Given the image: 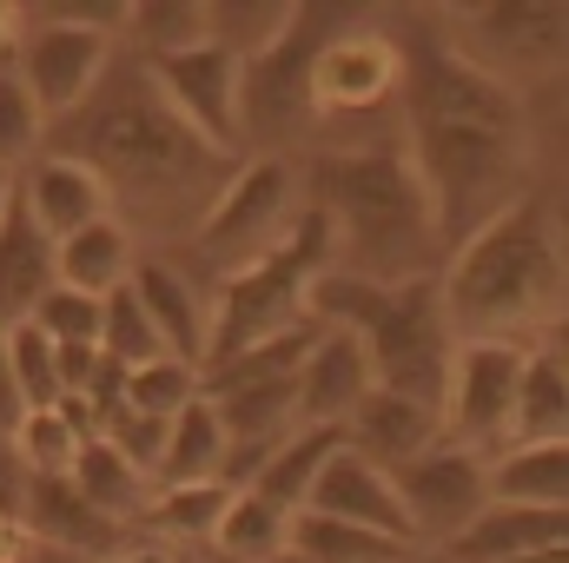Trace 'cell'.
Listing matches in <instances>:
<instances>
[{
    "instance_id": "cell-1",
    "label": "cell",
    "mask_w": 569,
    "mask_h": 563,
    "mask_svg": "<svg viewBox=\"0 0 569 563\" xmlns=\"http://www.w3.org/2000/svg\"><path fill=\"white\" fill-rule=\"evenodd\" d=\"M391 33L405 53L398 146L425 179L437 246L450 253L537 186V120L530 100L490 80L483 67H470L437 20L418 13Z\"/></svg>"
},
{
    "instance_id": "cell-2",
    "label": "cell",
    "mask_w": 569,
    "mask_h": 563,
    "mask_svg": "<svg viewBox=\"0 0 569 563\" xmlns=\"http://www.w3.org/2000/svg\"><path fill=\"white\" fill-rule=\"evenodd\" d=\"M47 152L80 159L107 186V206L127 233H140V226L192 233L206 219V206L226 192V179L239 172L232 152H212L179 127V113L159 100L152 73L127 47H113L100 87L67 120L47 127Z\"/></svg>"
},
{
    "instance_id": "cell-3",
    "label": "cell",
    "mask_w": 569,
    "mask_h": 563,
    "mask_svg": "<svg viewBox=\"0 0 569 563\" xmlns=\"http://www.w3.org/2000/svg\"><path fill=\"white\" fill-rule=\"evenodd\" d=\"M563 298L569 273L557 186H530L437 266V305L457 345H517V352H530L537 338L550 345L563 325Z\"/></svg>"
},
{
    "instance_id": "cell-4",
    "label": "cell",
    "mask_w": 569,
    "mask_h": 563,
    "mask_svg": "<svg viewBox=\"0 0 569 563\" xmlns=\"http://www.w3.org/2000/svg\"><path fill=\"white\" fill-rule=\"evenodd\" d=\"M298 199L331 219L338 273L371 285L437 279L443 246L430 219L425 179L398 140H351L318 146L298 166Z\"/></svg>"
},
{
    "instance_id": "cell-5",
    "label": "cell",
    "mask_w": 569,
    "mask_h": 563,
    "mask_svg": "<svg viewBox=\"0 0 569 563\" xmlns=\"http://www.w3.org/2000/svg\"><path fill=\"white\" fill-rule=\"evenodd\" d=\"M305 312L331 332H345L365 352V372L378 392H398L411 405H443V372H450V325L437 305V279H405V285H371L325 273L311 285Z\"/></svg>"
},
{
    "instance_id": "cell-6",
    "label": "cell",
    "mask_w": 569,
    "mask_h": 563,
    "mask_svg": "<svg viewBox=\"0 0 569 563\" xmlns=\"http://www.w3.org/2000/svg\"><path fill=\"white\" fill-rule=\"evenodd\" d=\"M325 273H338L331 219L298 199V219H291L279 253H266L259 266H246V273L212 285V298H206V365L199 372H212V365L266 345V338H279L298 318H311L305 298H311V285Z\"/></svg>"
},
{
    "instance_id": "cell-7",
    "label": "cell",
    "mask_w": 569,
    "mask_h": 563,
    "mask_svg": "<svg viewBox=\"0 0 569 563\" xmlns=\"http://www.w3.org/2000/svg\"><path fill=\"white\" fill-rule=\"evenodd\" d=\"M358 7H318V0H291L279 40L252 60H239V152H272L284 159L291 146L311 140V107H305V80H311V53L325 47V33L338 20H351Z\"/></svg>"
},
{
    "instance_id": "cell-8",
    "label": "cell",
    "mask_w": 569,
    "mask_h": 563,
    "mask_svg": "<svg viewBox=\"0 0 569 563\" xmlns=\"http://www.w3.org/2000/svg\"><path fill=\"white\" fill-rule=\"evenodd\" d=\"M291 219H298V166L272 159V152H252V159H239L226 192L206 206V219L186 233L179 266H199L219 285L232 273H246V266H259L266 253H279Z\"/></svg>"
},
{
    "instance_id": "cell-9",
    "label": "cell",
    "mask_w": 569,
    "mask_h": 563,
    "mask_svg": "<svg viewBox=\"0 0 569 563\" xmlns=\"http://www.w3.org/2000/svg\"><path fill=\"white\" fill-rule=\"evenodd\" d=\"M405 93V53L398 33L371 20V7H358L351 20H338L325 33V47L311 53V80H305V107H311V134L325 127H351L371 113H398Z\"/></svg>"
},
{
    "instance_id": "cell-10",
    "label": "cell",
    "mask_w": 569,
    "mask_h": 563,
    "mask_svg": "<svg viewBox=\"0 0 569 563\" xmlns=\"http://www.w3.org/2000/svg\"><path fill=\"white\" fill-rule=\"evenodd\" d=\"M443 40L483 67L490 80H503L510 93H523V80L557 73L569 47V7L563 0H483V7H443Z\"/></svg>"
},
{
    "instance_id": "cell-11",
    "label": "cell",
    "mask_w": 569,
    "mask_h": 563,
    "mask_svg": "<svg viewBox=\"0 0 569 563\" xmlns=\"http://www.w3.org/2000/svg\"><path fill=\"white\" fill-rule=\"evenodd\" d=\"M517 372H523L517 345H457L450 372H443V405H437L443 444H457L470 457H497L510 444Z\"/></svg>"
},
{
    "instance_id": "cell-12",
    "label": "cell",
    "mask_w": 569,
    "mask_h": 563,
    "mask_svg": "<svg viewBox=\"0 0 569 563\" xmlns=\"http://www.w3.org/2000/svg\"><path fill=\"white\" fill-rule=\"evenodd\" d=\"M113 33H93V27H67V20H27L20 13V47H13V73L20 87L33 93L40 120H67L107 73L113 60Z\"/></svg>"
},
{
    "instance_id": "cell-13",
    "label": "cell",
    "mask_w": 569,
    "mask_h": 563,
    "mask_svg": "<svg viewBox=\"0 0 569 563\" xmlns=\"http://www.w3.org/2000/svg\"><path fill=\"white\" fill-rule=\"evenodd\" d=\"M391 491L405 504V524H411V544L418 551H443L457 531H470V517L490 504L483 491V457L457 451V444H430L425 457H411L405 471H391Z\"/></svg>"
},
{
    "instance_id": "cell-14",
    "label": "cell",
    "mask_w": 569,
    "mask_h": 563,
    "mask_svg": "<svg viewBox=\"0 0 569 563\" xmlns=\"http://www.w3.org/2000/svg\"><path fill=\"white\" fill-rule=\"evenodd\" d=\"M159 87V100L179 113V127L192 140H206L212 152H239V60L212 40L186 47V53H166V60H140Z\"/></svg>"
},
{
    "instance_id": "cell-15",
    "label": "cell",
    "mask_w": 569,
    "mask_h": 563,
    "mask_svg": "<svg viewBox=\"0 0 569 563\" xmlns=\"http://www.w3.org/2000/svg\"><path fill=\"white\" fill-rule=\"evenodd\" d=\"M127 292L140 298L146 325L159 332L166 358H179V365L199 372L206 365V292H199V279L172 253H140L133 273H127Z\"/></svg>"
},
{
    "instance_id": "cell-16",
    "label": "cell",
    "mask_w": 569,
    "mask_h": 563,
    "mask_svg": "<svg viewBox=\"0 0 569 563\" xmlns=\"http://www.w3.org/2000/svg\"><path fill=\"white\" fill-rule=\"evenodd\" d=\"M13 199H20V213L60 246V239H73L80 226H93V219H107L113 206H107V186L80 166V159H67V152H47L40 146V159L33 166H20L13 172Z\"/></svg>"
},
{
    "instance_id": "cell-17",
    "label": "cell",
    "mask_w": 569,
    "mask_h": 563,
    "mask_svg": "<svg viewBox=\"0 0 569 563\" xmlns=\"http://www.w3.org/2000/svg\"><path fill=\"white\" fill-rule=\"evenodd\" d=\"M305 511L338 517V524H358V531H378V537H391V544H411V524H405V504H398L391 477L371 471V464L351 457V451H331V457H325V471H318Z\"/></svg>"
},
{
    "instance_id": "cell-18",
    "label": "cell",
    "mask_w": 569,
    "mask_h": 563,
    "mask_svg": "<svg viewBox=\"0 0 569 563\" xmlns=\"http://www.w3.org/2000/svg\"><path fill=\"white\" fill-rule=\"evenodd\" d=\"M443 437V424H437V412L430 405H411V398H398V392H365L358 398V412L345 418V451L351 457H365L371 471H405L411 457H425L430 444Z\"/></svg>"
},
{
    "instance_id": "cell-19",
    "label": "cell",
    "mask_w": 569,
    "mask_h": 563,
    "mask_svg": "<svg viewBox=\"0 0 569 563\" xmlns=\"http://www.w3.org/2000/svg\"><path fill=\"white\" fill-rule=\"evenodd\" d=\"M20 524H27L33 544H60V551H80V557H93V563H107L113 551L133 544V537H127L120 524H107L67 477H27V491H20Z\"/></svg>"
},
{
    "instance_id": "cell-20",
    "label": "cell",
    "mask_w": 569,
    "mask_h": 563,
    "mask_svg": "<svg viewBox=\"0 0 569 563\" xmlns=\"http://www.w3.org/2000/svg\"><path fill=\"white\" fill-rule=\"evenodd\" d=\"M569 537V511H537V504H483L470 531H457L437 557L443 563H517L530 551H550Z\"/></svg>"
},
{
    "instance_id": "cell-21",
    "label": "cell",
    "mask_w": 569,
    "mask_h": 563,
    "mask_svg": "<svg viewBox=\"0 0 569 563\" xmlns=\"http://www.w3.org/2000/svg\"><path fill=\"white\" fill-rule=\"evenodd\" d=\"M371 392V372H365V352L345 338V332H318L298 378H291V398H298V424H345L358 412V398Z\"/></svg>"
},
{
    "instance_id": "cell-22",
    "label": "cell",
    "mask_w": 569,
    "mask_h": 563,
    "mask_svg": "<svg viewBox=\"0 0 569 563\" xmlns=\"http://www.w3.org/2000/svg\"><path fill=\"white\" fill-rule=\"evenodd\" d=\"M569 431V365L563 345H530L517 372V405H510V444H563Z\"/></svg>"
},
{
    "instance_id": "cell-23",
    "label": "cell",
    "mask_w": 569,
    "mask_h": 563,
    "mask_svg": "<svg viewBox=\"0 0 569 563\" xmlns=\"http://www.w3.org/2000/svg\"><path fill=\"white\" fill-rule=\"evenodd\" d=\"M133 259H140L133 233L107 213V219H93V226H80L73 239H60V246H53V285L87 292V298H107V292H120V285H127Z\"/></svg>"
},
{
    "instance_id": "cell-24",
    "label": "cell",
    "mask_w": 569,
    "mask_h": 563,
    "mask_svg": "<svg viewBox=\"0 0 569 563\" xmlns=\"http://www.w3.org/2000/svg\"><path fill=\"white\" fill-rule=\"evenodd\" d=\"M47 292H53V239L13 199L0 219V325H20Z\"/></svg>"
},
{
    "instance_id": "cell-25",
    "label": "cell",
    "mask_w": 569,
    "mask_h": 563,
    "mask_svg": "<svg viewBox=\"0 0 569 563\" xmlns=\"http://www.w3.org/2000/svg\"><path fill=\"white\" fill-rule=\"evenodd\" d=\"M483 491H490V504H537V511H563V497H569V451H563V444H503L497 457H483Z\"/></svg>"
},
{
    "instance_id": "cell-26",
    "label": "cell",
    "mask_w": 569,
    "mask_h": 563,
    "mask_svg": "<svg viewBox=\"0 0 569 563\" xmlns=\"http://www.w3.org/2000/svg\"><path fill=\"white\" fill-rule=\"evenodd\" d=\"M172 484H226V424L206 398H192L186 412L166 418V451H159L152 491H172Z\"/></svg>"
},
{
    "instance_id": "cell-27",
    "label": "cell",
    "mask_w": 569,
    "mask_h": 563,
    "mask_svg": "<svg viewBox=\"0 0 569 563\" xmlns=\"http://www.w3.org/2000/svg\"><path fill=\"white\" fill-rule=\"evenodd\" d=\"M331 451H345V424H298L279 451L259 464V477L246 491H259L279 511H305V497H311V484H318V471H325Z\"/></svg>"
},
{
    "instance_id": "cell-28",
    "label": "cell",
    "mask_w": 569,
    "mask_h": 563,
    "mask_svg": "<svg viewBox=\"0 0 569 563\" xmlns=\"http://www.w3.org/2000/svg\"><path fill=\"white\" fill-rule=\"evenodd\" d=\"M67 484L107 517V524H120L127 537H133V517L146 511V497H152V484H146L140 471L107 444V437H87L80 451H73V471H67Z\"/></svg>"
},
{
    "instance_id": "cell-29",
    "label": "cell",
    "mask_w": 569,
    "mask_h": 563,
    "mask_svg": "<svg viewBox=\"0 0 569 563\" xmlns=\"http://www.w3.org/2000/svg\"><path fill=\"white\" fill-rule=\"evenodd\" d=\"M226 497H232L226 484H172V491H152L146 511L133 517V537L152 544V551H166V544H199L206 551Z\"/></svg>"
},
{
    "instance_id": "cell-30",
    "label": "cell",
    "mask_w": 569,
    "mask_h": 563,
    "mask_svg": "<svg viewBox=\"0 0 569 563\" xmlns=\"http://www.w3.org/2000/svg\"><path fill=\"white\" fill-rule=\"evenodd\" d=\"M284 537H291V511L266 504L259 491H232L206 551L219 563H266V557H284Z\"/></svg>"
},
{
    "instance_id": "cell-31",
    "label": "cell",
    "mask_w": 569,
    "mask_h": 563,
    "mask_svg": "<svg viewBox=\"0 0 569 563\" xmlns=\"http://www.w3.org/2000/svg\"><path fill=\"white\" fill-rule=\"evenodd\" d=\"M284 551L298 563H398L418 544H391L378 531H358V524H338V517H318V511H291Z\"/></svg>"
},
{
    "instance_id": "cell-32",
    "label": "cell",
    "mask_w": 569,
    "mask_h": 563,
    "mask_svg": "<svg viewBox=\"0 0 569 563\" xmlns=\"http://www.w3.org/2000/svg\"><path fill=\"white\" fill-rule=\"evenodd\" d=\"M199 40H206V0H133L120 27V47L133 60H166Z\"/></svg>"
},
{
    "instance_id": "cell-33",
    "label": "cell",
    "mask_w": 569,
    "mask_h": 563,
    "mask_svg": "<svg viewBox=\"0 0 569 563\" xmlns=\"http://www.w3.org/2000/svg\"><path fill=\"white\" fill-rule=\"evenodd\" d=\"M80 444H87V437L60 418L53 405H47V412H20V424L7 431V451H13V464H20V477H67Z\"/></svg>"
},
{
    "instance_id": "cell-34",
    "label": "cell",
    "mask_w": 569,
    "mask_h": 563,
    "mask_svg": "<svg viewBox=\"0 0 569 563\" xmlns=\"http://www.w3.org/2000/svg\"><path fill=\"white\" fill-rule=\"evenodd\" d=\"M100 352L120 365V372H133V365H152V358H166V345H159V332L146 325L140 298L120 285V292H107L100 298Z\"/></svg>"
},
{
    "instance_id": "cell-35",
    "label": "cell",
    "mask_w": 569,
    "mask_h": 563,
    "mask_svg": "<svg viewBox=\"0 0 569 563\" xmlns=\"http://www.w3.org/2000/svg\"><path fill=\"white\" fill-rule=\"evenodd\" d=\"M7 372H13V392L27 412H47L60 405V372H53V338H40L27 318L7 325Z\"/></svg>"
},
{
    "instance_id": "cell-36",
    "label": "cell",
    "mask_w": 569,
    "mask_h": 563,
    "mask_svg": "<svg viewBox=\"0 0 569 563\" xmlns=\"http://www.w3.org/2000/svg\"><path fill=\"white\" fill-rule=\"evenodd\" d=\"M192 398H199V372L179 365V358L133 365V372H127V392H120V405H127V412H146V418H172V412H186Z\"/></svg>"
},
{
    "instance_id": "cell-37",
    "label": "cell",
    "mask_w": 569,
    "mask_h": 563,
    "mask_svg": "<svg viewBox=\"0 0 569 563\" xmlns=\"http://www.w3.org/2000/svg\"><path fill=\"white\" fill-rule=\"evenodd\" d=\"M40 146H47V120H40L33 93L20 87V73H13V67H0V172L33 166V159H40Z\"/></svg>"
},
{
    "instance_id": "cell-38",
    "label": "cell",
    "mask_w": 569,
    "mask_h": 563,
    "mask_svg": "<svg viewBox=\"0 0 569 563\" xmlns=\"http://www.w3.org/2000/svg\"><path fill=\"white\" fill-rule=\"evenodd\" d=\"M27 325H33L40 338H53V345H100V298L53 285V292L27 312Z\"/></svg>"
},
{
    "instance_id": "cell-39",
    "label": "cell",
    "mask_w": 569,
    "mask_h": 563,
    "mask_svg": "<svg viewBox=\"0 0 569 563\" xmlns=\"http://www.w3.org/2000/svg\"><path fill=\"white\" fill-rule=\"evenodd\" d=\"M100 437H107V444H113V451H120V457L146 477V484H152L159 451H166V418H146V412H127V405H120L113 418L100 424Z\"/></svg>"
},
{
    "instance_id": "cell-40",
    "label": "cell",
    "mask_w": 569,
    "mask_h": 563,
    "mask_svg": "<svg viewBox=\"0 0 569 563\" xmlns=\"http://www.w3.org/2000/svg\"><path fill=\"white\" fill-rule=\"evenodd\" d=\"M20 412H27V405H20V392H13V372H7V325H0V437L20 424Z\"/></svg>"
},
{
    "instance_id": "cell-41",
    "label": "cell",
    "mask_w": 569,
    "mask_h": 563,
    "mask_svg": "<svg viewBox=\"0 0 569 563\" xmlns=\"http://www.w3.org/2000/svg\"><path fill=\"white\" fill-rule=\"evenodd\" d=\"M27 544H33V537H27V524L0 511V563H20V557H27Z\"/></svg>"
},
{
    "instance_id": "cell-42",
    "label": "cell",
    "mask_w": 569,
    "mask_h": 563,
    "mask_svg": "<svg viewBox=\"0 0 569 563\" xmlns=\"http://www.w3.org/2000/svg\"><path fill=\"white\" fill-rule=\"evenodd\" d=\"M13 47H20V7L0 0V67H13Z\"/></svg>"
},
{
    "instance_id": "cell-43",
    "label": "cell",
    "mask_w": 569,
    "mask_h": 563,
    "mask_svg": "<svg viewBox=\"0 0 569 563\" xmlns=\"http://www.w3.org/2000/svg\"><path fill=\"white\" fill-rule=\"evenodd\" d=\"M107 563H179V557H172V551H152V544H140V537H133L127 551H113Z\"/></svg>"
},
{
    "instance_id": "cell-44",
    "label": "cell",
    "mask_w": 569,
    "mask_h": 563,
    "mask_svg": "<svg viewBox=\"0 0 569 563\" xmlns=\"http://www.w3.org/2000/svg\"><path fill=\"white\" fill-rule=\"evenodd\" d=\"M20 563H93V557H80V551H60V544H27V557Z\"/></svg>"
},
{
    "instance_id": "cell-45",
    "label": "cell",
    "mask_w": 569,
    "mask_h": 563,
    "mask_svg": "<svg viewBox=\"0 0 569 563\" xmlns=\"http://www.w3.org/2000/svg\"><path fill=\"white\" fill-rule=\"evenodd\" d=\"M517 563H569L563 544H550V551H530V557H517Z\"/></svg>"
},
{
    "instance_id": "cell-46",
    "label": "cell",
    "mask_w": 569,
    "mask_h": 563,
    "mask_svg": "<svg viewBox=\"0 0 569 563\" xmlns=\"http://www.w3.org/2000/svg\"><path fill=\"white\" fill-rule=\"evenodd\" d=\"M7 206H13V172H0V219H7Z\"/></svg>"
},
{
    "instance_id": "cell-47",
    "label": "cell",
    "mask_w": 569,
    "mask_h": 563,
    "mask_svg": "<svg viewBox=\"0 0 569 563\" xmlns=\"http://www.w3.org/2000/svg\"><path fill=\"white\" fill-rule=\"evenodd\" d=\"M398 563H443L437 551H411V557H398Z\"/></svg>"
},
{
    "instance_id": "cell-48",
    "label": "cell",
    "mask_w": 569,
    "mask_h": 563,
    "mask_svg": "<svg viewBox=\"0 0 569 563\" xmlns=\"http://www.w3.org/2000/svg\"><path fill=\"white\" fill-rule=\"evenodd\" d=\"M266 563H298V557H291V551H284V557H266Z\"/></svg>"
}]
</instances>
